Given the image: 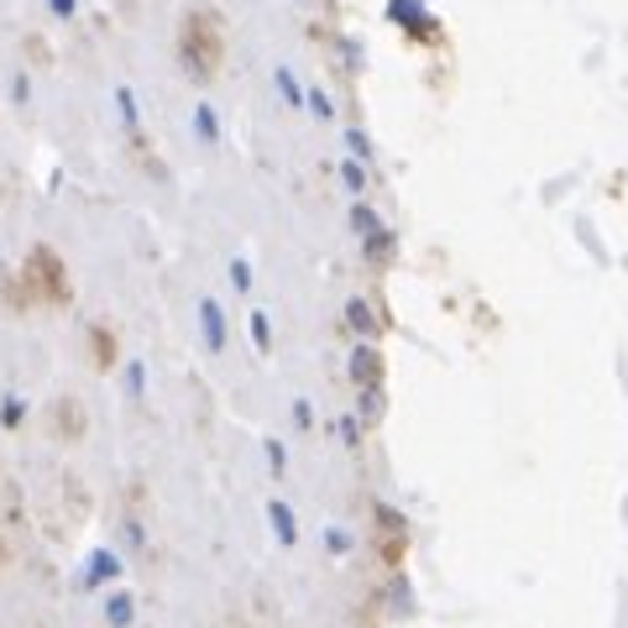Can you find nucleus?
<instances>
[{
  "label": "nucleus",
  "instance_id": "f257e3e1",
  "mask_svg": "<svg viewBox=\"0 0 628 628\" xmlns=\"http://www.w3.org/2000/svg\"><path fill=\"white\" fill-rule=\"evenodd\" d=\"M178 59H184V69L199 78V84H210V78L220 74V59H226V32H220V17H210V11H184V21H178Z\"/></svg>",
  "mask_w": 628,
  "mask_h": 628
},
{
  "label": "nucleus",
  "instance_id": "f03ea898",
  "mask_svg": "<svg viewBox=\"0 0 628 628\" xmlns=\"http://www.w3.org/2000/svg\"><path fill=\"white\" fill-rule=\"evenodd\" d=\"M27 283H32V299L63 304V299H69V273H63V257L53 252V247H32V257H27Z\"/></svg>",
  "mask_w": 628,
  "mask_h": 628
},
{
  "label": "nucleus",
  "instance_id": "7ed1b4c3",
  "mask_svg": "<svg viewBox=\"0 0 628 628\" xmlns=\"http://www.w3.org/2000/svg\"><path fill=\"white\" fill-rule=\"evenodd\" d=\"M121 555L116 550H90V561L78 571V592H100V587H116L121 582Z\"/></svg>",
  "mask_w": 628,
  "mask_h": 628
},
{
  "label": "nucleus",
  "instance_id": "20e7f679",
  "mask_svg": "<svg viewBox=\"0 0 628 628\" xmlns=\"http://www.w3.org/2000/svg\"><path fill=\"white\" fill-rule=\"evenodd\" d=\"M199 335H205L210 352H226V310L216 299H199Z\"/></svg>",
  "mask_w": 628,
  "mask_h": 628
},
{
  "label": "nucleus",
  "instance_id": "39448f33",
  "mask_svg": "<svg viewBox=\"0 0 628 628\" xmlns=\"http://www.w3.org/2000/svg\"><path fill=\"white\" fill-rule=\"evenodd\" d=\"M132 618H137V597L126 587H116L111 597H105V624L111 628H132Z\"/></svg>",
  "mask_w": 628,
  "mask_h": 628
},
{
  "label": "nucleus",
  "instance_id": "423d86ee",
  "mask_svg": "<svg viewBox=\"0 0 628 628\" xmlns=\"http://www.w3.org/2000/svg\"><path fill=\"white\" fill-rule=\"evenodd\" d=\"M268 519H273L278 545H299V519H294V509H289L283 498H273V503H268Z\"/></svg>",
  "mask_w": 628,
  "mask_h": 628
},
{
  "label": "nucleus",
  "instance_id": "0eeeda50",
  "mask_svg": "<svg viewBox=\"0 0 628 628\" xmlns=\"http://www.w3.org/2000/svg\"><path fill=\"white\" fill-rule=\"evenodd\" d=\"M195 137L199 142H220V116H216V105H210V100H199V105H195Z\"/></svg>",
  "mask_w": 628,
  "mask_h": 628
},
{
  "label": "nucleus",
  "instance_id": "6e6552de",
  "mask_svg": "<svg viewBox=\"0 0 628 628\" xmlns=\"http://www.w3.org/2000/svg\"><path fill=\"white\" fill-rule=\"evenodd\" d=\"M352 377L362 383V388H373V383H377V352H373V346H356V352H352Z\"/></svg>",
  "mask_w": 628,
  "mask_h": 628
},
{
  "label": "nucleus",
  "instance_id": "1a4fd4ad",
  "mask_svg": "<svg viewBox=\"0 0 628 628\" xmlns=\"http://www.w3.org/2000/svg\"><path fill=\"white\" fill-rule=\"evenodd\" d=\"M393 21H404V27H414V32H425V27H430L425 0H393Z\"/></svg>",
  "mask_w": 628,
  "mask_h": 628
},
{
  "label": "nucleus",
  "instance_id": "9d476101",
  "mask_svg": "<svg viewBox=\"0 0 628 628\" xmlns=\"http://www.w3.org/2000/svg\"><path fill=\"white\" fill-rule=\"evenodd\" d=\"M116 111H121V121H126V132H142V105H137V95H132V84H116Z\"/></svg>",
  "mask_w": 628,
  "mask_h": 628
},
{
  "label": "nucleus",
  "instance_id": "9b49d317",
  "mask_svg": "<svg viewBox=\"0 0 628 628\" xmlns=\"http://www.w3.org/2000/svg\"><path fill=\"white\" fill-rule=\"evenodd\" d=\"M352 226H356L362 236H367V241H377V236H388V231H383V220H377L373 205H356V210H352Z\"/></svg>",
  "mask_w": 628,
  "mask_h": 628
},
{
  "label": "nucleus",
  "instance_id": "f8f14e48",
  "mask_svg": "<svg viewBox=\"0 0 628 628\" xmlns=\"http://www.w3.org/2000/svg\"><path fill=\"white\" fill-rule=\"evenodd\" d=\"M273 84H278V95L289 100V105H310V95H304V90H299L294 69H278V74H273Z\"/></svg>",
  "mask_w": 628,
  "mask_h": 628
},
{
  "label": "nucleus",
  "instance_id": "ddd939ff",
  "mask_svg": "<svg viewBox=\"0 0 628 628\" xmlns=\"http://www.w3.org/2000/svg\"><path fill=\"white\" fill-rule=\"evenodd\" d=\"M247 331H252V346H257V352H273V320H268L262 310L247 320Z\"/></svg>",
  "mask_w": 628,
  "mask_h": 628
},
{
  "label": "nucleus",
  "instance_id": "4468645a",
  "mask_svg": "<svg viewBox=\"0 0 628 628\" xmlns=\"http://www.w3.org/2000/svg\"><path fill=\"white\" fill-rule=\"evenodd\" d=\"M21 419H27V398L6 393V398H0V425H6V430H17Z\"/></svg>",
  "mask_w": 628,
  "mask_h": 628
},
{
  "label": "nucleus",
  "instance_id": "2eb2a0df",
  "mask_svg": "<svg viewBox=\"0 0 628 628\" xmlns=\"http://www.w3.org/2000/svg\"><path fill=\"white\" fill-rule=\"evenodd\" d=\"M346 320H352V331H362V335H373V331H377L373 310H367L362 299H352V304H346Z\"/></svg>",
  "mask_w": 628,
  "mask_h": 628
},
{
  "label": "nucleus",
  "instance_id": "dca6fc26",
  "mask_svg": "<svg viewBox=\"0 0 628 628\" xmlns=\"http://www.w3.org/2000/svg\"><path fill=\"white\" fill-rule=\"evenodd\" d=\"M231 289L236 294H252V262L247 257H231Z\"/></svg>",
  "mask_w": 628,
  "mask_h": 628
},
{
  "label": "nucleus",
  "instance_id": "f3484780",
  "mask_svg": "<svg viewBox=\"0 0 628 628\" xmlns=\"http://www.w3.org/2000/svg\"><path fill=\"white\" fill-rule=\"evenodd\" d=\"M142 393H147V367L126 362V398H142Z\"/></svg>",
  "mask_w": 628,
  "mask_h": 628
},
{
  "label": "nucleus",
  "instance_id": "a211bd4d",
  "mask_svg": "<svg viewBox=\"0 0 628 628\" xmlns=\"http://www.w3.org/2000/svg\"><path fill=\"white\" fill-rule=\"evenodd\" d=\"M262 451H268V471H273V477H283V471H289V451H283V440H268Z\"/></svg>",
  "mask_w": 628,
  "mask_h": 628
},
{
  "label": "nucleus",
  "instance_id": "6ab92c4d",
  "mask_svg": "<svg viewBox=\"0 0 628 628\" xmlns=\"http://www.w3.org/2000/svg\"><path fill=\"white\" fill-rule=\"evenodd\" d=\"M59 435H78V404H59Z\"/></svg>",
  "mask_w": 628,
  "mask_h": 628
},
{
  "label": "nucleus",
  "instance_id": "aec40b11",
  "mask_svg": "<svg viewBox=\"0 0 628 628\" xmlns=\"http://www.w3.org/2000/svg\"><path fill=\"white\" fill-rule=\"evenodd\" d=\"M341 178H346V189H362V184H367V174H362V163H341Z\"/></svg>",
  "mask_w": 628,
  "mask_h": 628
},
{
  "label": "nucleus",
  "instance_id": "412c9836",
  "mask_svg": "<svg viewBox=\"0 0 628 628\" xmlns=\"http://www.w3.org/2000/svg\"><path fill=\"white\" fill-rule=\"evenodd\" d=\"M310 111H314V116H325V121H331V116H335L331 95H325V90H314V95H310Z\"/></svg>",
  "mask_w": 628,
  "mask_h": 628
},
{
  "label": "nucleus",
  "instance_id": "4be33fe9",
  "mask_svg": "<svg viewBox=\"0 0 628 628\" xmlns=\"http://www.w3.org/2000/svg\"><path fill=\"white\" fill-rule=\"evenodd\" d=\"M325 545H331L335 555H346V550H352V534H346V530H325Z\"/></svg>",
  "mask_w": 628,
  "mask_h": 628
},
{
  "label": "nucleus",
  "instance_id": "5701e85b",
  "mask_svg": "<svg viewBox=\"0 0 628 628\" xmlns=\"http://www.w3.org/2000/svg\"><path fill=\"white\" fill-rule=\"evenodd\" d=\"M346 142H352L356 157H373V142H367V132H346Z\"/></svg>",
  "mask_w": 628,
  "mask_h": 628
},
{
  "label": "nucleus",
  "instance_id": "b1692460",
  "mask_svg": "<svg viewBox=\"0 0 628 628\" xmlns=\"http://www.w3.org/2000/svg\"><path fill=\"white\" fill-rule=\"evenodd\" d=\"M294 425H299V430H310V425H314V409H310V404H304V398H299V404H294Z\"/></svg>",
  "mask_w": 628,
  "mask_h": 628
},
{
  "label": "nucleus",
  "instance_id": "393cba45",
  "mask_svg": "<svg viewBox=\"0 0 628 628\" xmlns=\"http://www.w3.org/2000/svg\"><path fill=\"white\" fill-rule=\"evenodd\" d=\"M11 95H17V105H27V100H32V84H27V74H17V84H11Z\"/></svg>",
  "mask_w": 628,
  "mask_h": 628
},
{
  "label": "nucleus",
  "instance_id": "a878e982",
  "mask_svg": "<svg viewBox=\"0 0 628 628\" xmlns=\"http://www.w3.org/2000/svg\"><path fill=\"white\" fill-rule=\"evenodd\" d=\"M48 6H53V17H63V21H69V17H74V11H78L74 0H48Z\"/></svg>",
  "mask_w": 628,
  "mask_h": 628
}]
</instances>
